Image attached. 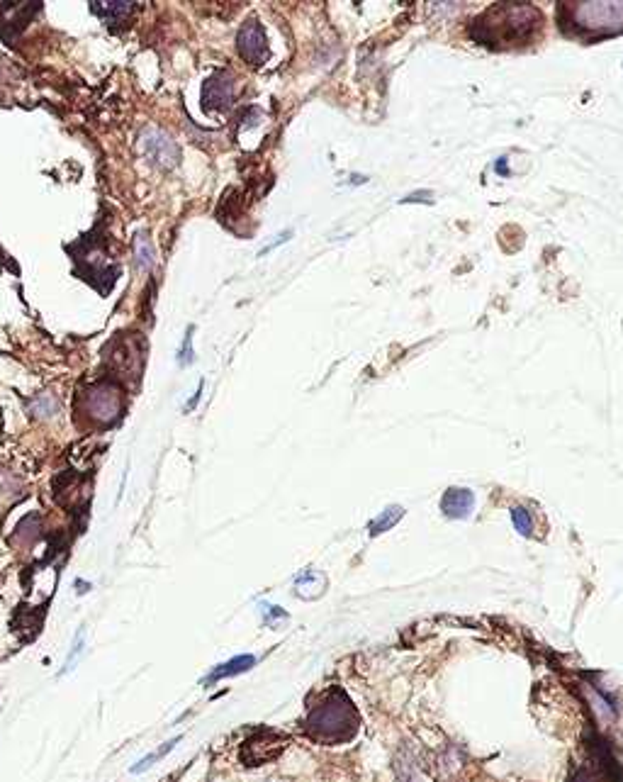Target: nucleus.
<instances>
[{
    "instance_id": "2",
    "label": "nucleus",
    "mask_w": 623,
    "mask_h": 782,
    "mask_svg": "<svg viewBox=\"0 0 623 782\" xmlns=\"http://www.w3.org/2000/svg\"><path fill=\"white\" fill-rule=\"evenodd\" d=\"M358 729V714L344 692H329L322 705L314 707L305 722V731L314 741L336 744L349 741Z\"/></svg>"
},
{
    "instance_id": "17",
    "label": "nucleus",
    "mask_w": 623,
    "mask_h": 782,
    "mask_svg": "<svg viewBox=\"0 0 623 782\" xmlns=\"http://www.w3.org/2000/svg\"><path fill=\"white\" fill-rule=\"evenodd\" d=\"M422 198H426V200H431V198H434V193H431V191H422V193H412V195H407V198H404L402 200V203H424V200Z\"/></svg>"
},
{
    "instance_id": "15",
    "label": "nucleus",
    "mask_w": 623,
    "mask_h": 782,
    "mask_svg": "<svg viewBox=\"0 0 623 782\" xmlns=\"http://www.w3.org/2000/svg\"><path fill=\"white\" fill-rule=\"evenodd\" d=\"M512 519H514L516 529H519V534H524V536L533 534V522H531L529 510H524V507H514Z\"/></svg>"
},
{
    "instance_id": "3",
    "label": "nucleus",
    "mask_w": 623,
    "mask_h": 782,
    "mask_svg": "<svg viewBox=\"0 0 623 782\" xmlns=\"http://www.w3.org/2000/svg\"><path fill=\"white\" fill-rule=\"evenodd\" d=\"M568 18L582 32L614 35L623 30V3H570Z\"/></svg>"
},
{
    "instance_id": "16",
    "label": "nucleus",
    "mask_w": 623,
    "mask_h": 782,
    "mask_svg": "<svg viewBox=\"0 0 623 782\" xmlns=\"http://www.w3.org/2000/svg\"><path fill=\"white\" fill-rule=\"evenodd\" d=\"M193 359H195V354H193V327H190L188 334H185V342L181 346V359H178V361H181V366H190V363H193Z\"/></svg>"
},
{
    "instance_id": "7",
    "label": "nucleus",
    "mask_w": 623,
    "mask_h": 782,
    "mask_svg": "<svg viewBox=\"0 0 623 782\" xmlns=\"http://www.w3.org/2000/svg\"><path fill=\"white\" fill-rule=\"evenodd\" d=\"M144 152H147L154 164L164 166V169H171V166L178 164V147L164 132H147V137H144Z\"/></svg>"
},
{
    "instance_id": "13",
    "label": "nucleus",
    "mask_w": 623,
    "mask_h": 782,
    "mask_svg": "<svg viewBox=\"0 0 623 782\" xmlns=\"http://www.w3.org/2000/svg\"><path fill=\"white\" fill-rule=\"evenodd\" d=\"M134 251H137V264L142 268L154 266V247H151L147 234H137V242H134Z\"/></svg>"
},
{
    "instance_id": "11",
    "label": "nucleus",
    "mask_w": 623,
    "mask_h": 782,
    "mask_svg": "<svg viewBox=\"0 0 623 782\" xmlns=\"http://www.w3.org/2000/svg\"><path fill=\"white\" fill-rule=\"evenodd\" d=\"M295 588H297V595L312 600V597H319L324 592V578L322 575L307 571L305 575H300V578L295 580Z\"/></svg>"
},
{
    "instance_id": "4",
    "label": "nucleus",
    "mask_w": 623,
    "mask_h": 782,
    "mask_svg": "<svg viewBox=\"0 0 623 782\" xmlns=\"http://www.w3.org/2000/svg\"><path fill=\"white\" fill-rule=\"evenodd\" d=\"M285 744H288V739H285L283 734H278V731L273 729L256 731V734L244 744L241 761L251 765V768H254V765L275 761V758L285 751Z\"/></svg>"
},
{
    "instance_id": "5",
    "label": "nucleus",
    "mask_w": 623,
    "mask_h": 782,
    "mask_svg": "<svg viewBox=\"0 0 623 782\" xmlns=\"http://www.w3.org/2000/svg\"><path fill=\"white\" fill-rule=\"evenodd\" d=\"M237 44H239V54L246 61H249L251 66H261L263 61L268 59V54H271V49H268V37H266V32H263V25L256 20L246 22V25L241 27Z\"/></svg>"
},
{
    "instance_id": "6",
    "label": "nucleus",
    "mask_w": 623,
    "mask_h": 782,
    "mask_svg": "<svg viewBox=\"0 0 623 782\" xmlns=\"http://www.w3.org/2000/svg\"><path fill=\"white\" fill-rule=\"evenodd\" d=\"M234 103V83L229 74L217 71L202 83V108L205 110H227Z\"/></svg>"
},
{
    "instance_id": "12",
    "label": "nucleus",
    "mask_w": 623,
    "mask_h": 782,
    "mask_svg": "<svg viewBox=\"0 0 623 782\" xmlns=\"http://www.w3.org/2000/svg\"><path fill=\"white\" fill-rule=\"evenodd\" d=\"M402 515H404L402 507H387V510L383 512V515H380L378 519H375V522H370V534L378 536V534L387 532V529L395 527V524L400 522Z\"/></svg>"
},
{
    "instance_id": "1",
    "label": "nucleus",
    "mask_w": 623,
    "mask_h": 782,
    "mask_svg": "<svg viewBox=\"0 0 623 782\" xmlns=\"http://www.w3.org/2000/svg\"><path fill=\"white\" fill-rule=\"evenodd\" d=\"M541 27V13L529 3L495 5L482 18L475 20L473 39L490 47H507L514 42H529Z\"/></svg>"
},
{
    "instance_id": "10",
    "label": "nucleus",
    "mask_w": 623,
    "mask_h": 782,
    "mask_svg": "<svg viewBox=\"0 0 623 782\" xmlns=\"http://www.w3.org/2000/svg\"><path fill=\"white\" fill-rule=\"evenodd\" d=\"M134 3H93V13L100 15L108 25H115V22H122L129 15Z\"/></svg>"
},
{
    "instance_id": "8",
    "label": "nucleus",
    "mask_w": 623,
    "mask_h": 782,
    "mask_svg": "<svg viewBox=\"0 0 623 782\" xmlns=\"http://www.w3.org/2000/svg\"><path fill=\"white\" fill-rule=\"evenodd\" d=\"M441 510L443 515L451 519L470 517V510H473V493L463 488L446 490V495L441 497Z\"/></svg>"
},
{
    "instance_id": "9",
    "label": "nucleus",
    "mask_w": 623,
    "mask_h": 782,
    "mask_svg": "<svg viewBox=\"0 0 623 782\" xmlns=\"http://www.w3.org/2000/svg\"><path fill=\"white\" fill-rule=\"evenodd\" d=\"M256 658L251 656V653H246V656H237L232 658V661L222 663V666H217L215 670H212L210 675L205 678V685H212V683H220L222 678H232V675H239V673H246V670L254 668Z\"/></svg>"
},
{
    "instance_id": "14",
    "label": "nucleus",
    "mask_w": 623,
    "mask_h": 782,
    "mask_svg": "<svg viewBox=\"0 0 623 782\" xmlns=\"http://www.w3.org/2000/svg\"><path fill=\"white\" fill-rule=\"evenodd\" d=\"M178 741H181V739H171V741H168V744H164V746H161L159 748V751H156V753H151V756H147V758H144V761H139L137 765H134V768H132V773H142V770H147L149 768V765L151 763H156V761H161V758H164L166 756V753H171L173 751V746H176L178 744Z\"/></svg>"
},
{
    "instance_id": "18",
    "label": "nucleus",
    "mask_w": 623,
    "mask_h": 782,
    "mask_svg": "<svg viewBox=\"0 0 623 782\" xmlns=\"http://www.w3.org/2000/svg\"><path fill=\"white\" fill-rule=\"evenodd\" d=\"M495 171H497V176H509V164H507V159H497Z\"/></svg>"
}]
</instances>
